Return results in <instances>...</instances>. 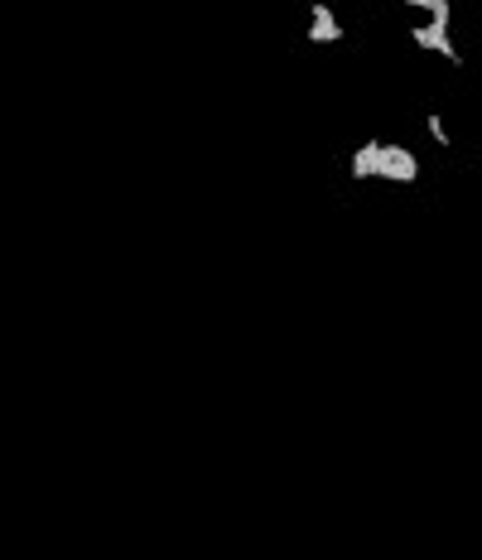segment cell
Wrapping results in <instances>:
<instances>
[{"label": "cell", "instance_id": "3957f363", "mask_svg": "<svg viewBox=\"0 0 482 560\" xmlns=\"http://www.w3.org/2000/svg\"><path fill=\"white\" fill-rule=\"evenodd\" d=\"M343 34H348V29L338 25V15H333L323 0H314V5H309V44H338Z\"/></svg>", "mask_w": 482, "mask_h": 560}, {"label": "cell", "instance_id": "6da1fadb", "mask_svg": "<svg viewBox=\"0 0 482 560\" xmlns=\"http://www.w3.org/2000/svg\"><path fill=\"white\" fill-rule=\"evenodd\" d=\"M352 179H391V184H415L420 179V160L405 150V145H391V140H367L357 155L348 160Z\"/></svg>", "mask_w": 482, "mask_h": 560}, {"label": "cell", "instance_id": "5b68a950", "mask_svg": "<svg viewBox=\"0 0 482 560\" xmlns=\"http://www.w3.org/2000/svg\"><path fill=\"white\" fill-rule=\"evenodd\" d=\"M425 131H429V140H434V145H449V126H444V121H439V116H425Z\"/></svg>", "mask_w": 482, "mask_h": 560}, {"label": "cell", "instance_id": "7a4b0ae2", "mask_svg": "<svg viewBox=\"0 0 482 560\" xmlns=\"http://www.w3.org/2000/svg\"><path fill=\"white\" fill-rule=\"evenodd\" d=\"M449 25H454V15H449V20H425V25L410 29V39H415L425 54H444L449 63H463V58H458V49L449 44Z\"/></svg>", "mask_w": 482, "mask_h": 560}, {"label": "cell", "instance_id": "277c9868", "mask_svg": "<svg viewBox=\"0 0 482 560\" xmlns=\"http://www.w3.org/2000/svg\"><path fill=\"white\" fill-rule=\"evenodd\" d=\"M405 5H415V10H429V20H449L454 10H449V0H405Z\"/></svg>", "mask_w": 482, "mask_h": 560}]
</instances>
